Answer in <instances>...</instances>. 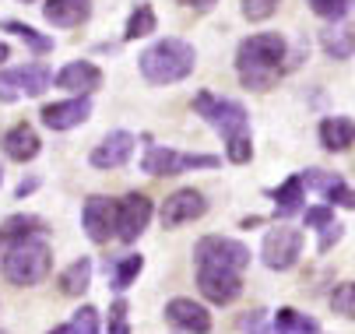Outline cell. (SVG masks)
Masks as SVG:
<instances>
[{
	"label": "cell",
	"mask_w": 355,
	"mask_h": 334,
	"mask_svg": "<svg viewBox=\"0 0 355 334\" xmlns=\"http://www.w3.org/2000/svg\"><path fill=\"white\" fill-rule=\"evenodd\" d=\"M88 281H92V261L81 257V261H74V264L60 274V292H64V296H81V292L88 289Z\"/></svg>",
	"instance_id": "25"
},
{
	"label": "cell",
	"mask_w": 355,
	"mask_h": 334,
	"mask_svg": "<svg viewBox=\"0 0 355 334\" xmlns=\"http://www.w3.org/2000/svg\"><path fill=\"white\" fill-rule=\"evenodd\" d=\"M0 183H4V169H0Z\"/></svg>",
	"instance_id": "39"
},
{
	"label": "cell",
	"mask_w": 355,
	"mask_h": 334,
	"mask_svg": "<svg viewBox=\"0 0 355 334\" xmlns=\"http://www.w3.org/2000/svg\"><path fill=\"white\" fill-rule=\"evenodd\" d=\"M4 232L8 236H32V232H42V222L32 218V215H15L4 222Z\"/></svg>",
	"instance_id": "32"
},
{
	"label": "cell",
	"mask_w": 355,
	"mask_h": 334,
	"mask_svg": "<svg viewBox=\"0 0 355 334\" xmlns=\"http://www.w3.org/2000/svg\"><path fill=\"white\" fill-rule=\"evenodd\" d=\"M21 4H32V0H21Z\"/></svg>",
	"instance_id": "40"
},
{
	"label": "cell",
	"mask_w": 355,
	"mask_h": 334,
	"mask_svg": "<svg viewBox=\"0 0 355 334\" xmlns=\"http://www.w3.org/2000/svg\"><path fill=\"white\" fill-rule=\"evenodd\" d=\"M193 64H197V53L183 39H159L155 46H148V50L141 53V74L151 85L183 81L193 71Z\"/></svg>",
	"instance_id": "3"
},
{
	"label": "cell",
	"mask_w": 355,
	"mask_h": 334,
	"mask_svg": "<svg viewBox=\"0 0 355 334\" xmlns=\"http://www.w3.org/2000/svg\"><path fill=\"white\" fill-rule=\"evenodd\" d=\"M49 267H53V254H49V243L42 240L39 232L32 236H15V243L4 257V278L11 285H39Z\"/></svg>",
	"instance_id": "4"
},
{
	"label": "cell",
	"mask_w": 355,
	"mask_h": 334,
	"mask_svg": "<svg viewBox=\"0 0 355 334\" xmlns=\"http://www.w3.org/2000/svg\"><path fill=\"white\" fill-rule=\"evenodd\" d=\"M183 8H193V11H211L215 8V0H180Z\"/></svg>",
	"instance_id": "36"
},
{
	"label": "cell",
	"mask_w": 355,
	"mask_h": 334,
	"mask_svg": "<svg viewBox=\"0 0 355 334\" xmlns=\"http://www.w3.org/2000/svg\"><path fill=\"white\" fill-rule=\"evenodd\" d=\"M278 11V0H243V18L246 21H268Z\"/></svg>",
	"instance_id": "31"
},
{
	"label": "cell",
	"mask_w": 355,
	"mask_h": 334,
	"mask_svg": "<svg viewBox=\"0 0 355 334\" xmlns=\"http://www.w3.org/2000/svg\"><path fill=\"white\" fill-rule=\"evenodd\" d=\"M320 145L327 152H345L355 145V123L348 116H327L320 123Z\"/></svg>",
	"instance_id": "20"
},
{
	"label": "cell",
	"mask_w": 355,
	"mask_h": 334,
	"mask_svg": "<svg viewBox=\"0 0 355 334\" xmlns=\"http://www.w3.org/2000/svg\"><path fill=\"white\" fill-rule=\"evenodd\" d=\"M331 306H334V313L355 320V281H341L338 285V289L331 292Z\"/></svg>",
	"instance_id": "29"
},
{
	"label": "cell",
	"mask_w": 355,
	"mask_h": 334,
	"mask_svg": "<svg viewBox=\"0 0 355 334\" xmlns=\"http://www.w3.org/2000/svg\"><path fill=\"white\" fill-rule=\"evenodd\" d=\"M141 267H144V257L141 254H127V257H120V261H106V274H110V285L116 292H123V289H130L134 285V278L141 274Z\"/></svg>",
	"instance_id": "23"
},
{
	"label": "cell",
	"mask_w": 355,
	"mask_h": 334,
	"mask_svg": "<svg viewBox=\"0 0 355 334\" xmlns=\"http://www.w3.org/2000/svg\"><path fill=\"white\" fill-rule=\"evenodd\" d=\"M4 32H15L18 39H25L35 53H49V50H53V39L39 35V32H35L32 25H25V21H4Z\"/></svg>",
	"instance_id": "28"
},
{
	"label": "cell",
	"mask_w": 355,
	"mask_h": 334,
	"mask_svg": "<svg viewBox=\"0 0 355 334\" xmlns=\"http://www.w3.org/2000/svg\"><path fill=\"white\" fill-rule=\"evenodd\" d=\"M275 334H317V320L306 313H295L292 306H282L275 317Z\"/></svg>",
	"instance_id": "24"
},
{
	"label": "cell",
	"mask_w": 355,
	"mask_h": 334,
	"mask_svg": "<svg viewBox=\"0 0 355 334\" xmlns=\"http://www.w3.org/2000/svg\"><path fill=\"white\" fill-rule=\"evenodd\" d=\"M246 264H250V250L239 240H229V236H205L193 247V267H222L243 274Z\"/></svg>",
	"instance_id": "5"
},
{
	"label": "cell",
	"mask_w": 355,
	"mask_h": 334,
	"mask_svg": "<svg viewBox=\"0 0 355 334\" xmlns=\"http://www.w3.org/2000/svg\"><path fill=\"white\" fill-rule=\"evenodd\" d=\"M151 32H155V11H151V4H137L134 15H130V21H127L123 39H144Z\"/></svg>",
	"instance_id": "27"
},
{
	"label": "cell",
	"mask_w": 355,
	"mask_h": 334,
	"mask_svg": "<svg viewBox=\"0 0 355 334\" xmlns=\"http://www.w3.org/2000/svg\"><path fill=\"white\" fill-rule=\"evenodd\" d=\"M98 85H103V71L88 60H74L57 74V88H64L71 95H92Z\"/></svg>",
	"instance_id": "17"
},
{
	"label": "cell",
	"mask_w": 355,
	"mask_h": 334,
	"mask_svg": "<svg viewBox=\"0 0 355 334\" xmlns=\"http://www.w3.org/2000/svg\"><path fill=\"white\" fill-rule=\"evenodd\" d=\"M193 113L225 137L229 162H236V166L250 162V155H253V145H250V116H246V109L239 103L218 99V95H211V91H197L193 95Z\"/></svg>",
	"instance_id": "1"
},
{
	"label": "cell",
	"mask_w": 355,
	"mask_h": 334,
	"mask_svg": "<svg viewBox=\"0 0 355 334\" xmlns=\"http://www.w3.org/2000/svg\"><path fill=\"white\" fill-rule=\"evenodd\" d=\"M32 190H35V179H28V183H21V186H18V197H25V194H32Z\"/></svg>",
	"instance_id": "37"
},
{
	"label": "cell",
	"mask_w": 355,
	"mask_h": 334,
	"mask_svg": "<svg viewBox=\"0 0 355 334\" xmlns=\"http://www.w3.org/2000/svg\"><path fill=\"white\" fill-rule=\"evenodd\" d=\"M148 222H151V201L144 194H127L123 201H116V236H120V243H134L148 229Z\"/></svg>",
	"instance_id": "12"
},
{
	"label": "cell",
	"mask_w": 355,
	"mask_h": 334,
	"mask_svg": "<svg viewBox=\"0 0 355 334\" xmlns=\"http://www.w3.org/2000/svg\"><path fill=\"white\" fill-rule=\"evenodd\" d=\"M302 254V232L299 229H288V225H278L264 236V247H261V257L271 271H288L295 267Z\"/></svg>",
	"instance_id": "8"
},
{
	"label": "cell",
	"mask_w": 355,
	"mask_h": 334,
	"mask_svg": "<svg viewBox=\"0 0 355 334\" xmlns=\"http://www.w3.org/2000/svg\"><path fill=\"white\" fill-rule=\"evenodd\" d=\"M8 57H11V50H8V46H4V42H0V64H4Z\"/></svg>",
	"instance_id": "38"
},
{
	"label": "cell",
	"mask_w": 355,
	"mask_h": 334,
	"mask_svg": "<svg viewBox=\"0 0 355 334\" xmlns=\"http://www.w3.org/2000/svg\"><path fill=\"white\" fill-rule=\"evenodd\" d=\"M53 81L46 64H25V67H15V71H0V99L4 103H15V99H35L42 95Z\"/></svg>",
	"instance_id": "7"
},
{
	"label": "cell",
	"mask_w": 355,
	"mask_h": 334,
	"mask_svg": "<svg viewBox=\"0 0 355 334\" xmlns=\"http://www.w3.org/2000/svg\"><path fill=\"white\" fill-rule=\"evenodd\" d=\"M302 201H306V183H302V176H288L275 190V211H278V218L299 215L302 211Z\"/></svg>",
	"instance_id": "21"
},
{
	"label": "cell",
	"mask_w": 355,
	"mask_h": 334,
	"mask_svg": "<svg viewBox=\"0 0 355 334\" xmlns=\"http://www.w3.org/2000/svg\"><path fill=\"white\" fill-rule=\"evenodd\" d=\"M88 116H92L88 95H78V99H67V103H49V106L42 109V123H46L49 130H71V127H81Z\"/></svg>",
	"instance_id": "14"
},
{
	"label": "cell",
	"mask_w": 355,
	"mask_h": 334,
	"mask_svg": "<svg viewBox=\"0 0 355 334\" xmlns=\"http://www.w3.org/2000/svg\"><path fill=\"white\" fill-rule=\"evenodd\" d=\"M81 225H85L92 243H106L110 236H116V201H110L103 194H92L81 208Z\"/></svg>",
	"instance_id": "9"
},
{
	"label": "cell",
	"mask_w": 355,
	"mask_h": 334,
	"mask_svg": "<svg viewBox=\"0 0 355 334\" xmlns=\"http://www.w3.org/2000/svg\"><path fill=\"white\" fill-rule=\"evenodd\" d=\"M49 334H98V310H95V306H81V310L71 317V324L49 331Z\"/></svg>",
	"instance_id": "26"
},
{
	"label": "cell",
	"mask_w": 355,
	"mask_h": 334,
	"mask_svg": "<svg viewBox=\"0 0 355 334\" xmlns=\"http://www.w3.org/2000/svg\"><path fill=\"white\" fill-rule=\"evenodd\" d=\"M306 4H310L313 15H320V18H345V11H348L352 0H306Z\"/></svg>",
	"instance_id": "33"
},
{
	"label": "cell",
	"mask_w": 355,
	"mask_h": 334,
	"mask_svg": "<svg viewBox=\"0 0 355 334\" xmlns=\"http://www.w3.org/2000/svg\"><path fill=\"white\" fill-rule=\"evenodd\" d=\"M166 320L173 327L187 331V334H208L211 331V313L200 306V303H193V299H173V303H166Z\"/></svg>",
	"instance_id": "15"
},
{
	"label": "cell",
	"mask_w": 355,
	"mask_h": 334,
	"mask_svg": "<svg viewBox=\"0 0 355 334\" xmlns=\"http://www.w3.org/2000/svg\"><path fill=\"white\" fill-rule=\"evenodd\" d=\"M331 218H334L331 208H310V211H306V229H320V225H327Z\"/></svg>",
	"instance_id": "35"
},
{
	"label": "cell",
	"mask_w": 355,
	"mask_h": 334,
	"mask_svg": "<svg viewBox=\"0 0 355 334\" xmlns=\"http://www.w3.org/2000/svg\"><path fill=\"white\" fill-rule=\"evenodd\" d=\"M42 15H46L49 25H57V28H74V25L88 21L92 0H46Z\"/></svg>",
	"instance_id": "18"
},
{
	"label": "cell",
	"mask_w": 355,
	"mask_h": 334,
	"mask_svg": "<svg viewBox=\"0 0 355 334\" xmlns=\"http://www.w3.org/2000/svg\"><path fill=\"white\" fill-rule=\"evenodd\" d=\"M106 334H130V320H127V299H116L106 313Z\"/></svg>",
	"instance_id": "30"
},
{
	"label": "cell",
	"mask_w": 355,
	"mask_h": 334,
	"mask_svg": "<svg viewBox=\"0 0 355 334\" xmlns=\"http://www.w3.org/2000/svg\"><path fill=\"white\" fill-rule=\"evenodd\" d=\"M39 145H42V141H39V134L28 123H18V127H11L4 134V155L11 162H32L39 155Z\"/></svg>",
	"instance_id": "19"
},
{
	"label": "cell",
	"mask_w": 355,
	"mask_h": 334,
	"mask_svg": "<svg viewBox=\"0 0 355 334\" xmlns=\"http://www.w3.org/2000/svg\"><path fill=\"white\" fill-rule=\"evenodd\" d=\"M134 145H137L134 134H127V130H113L110 137H103V145H95V152H92V166H95V169H120V166L130 162Z\"/></svg>",
	"instance_id": "13"
},
{
	"label": "cell",
	"mask_w": 355,
	"mask_h": 334,
	"mask_svg": "<svg viewBox=\"0 0 355 334\" xmlns=\"http://www.w3.org/2000/svg\"><path fill=\"white\" fill-rule=\"evenodd\" d=\"M302 183H310L313 190H320V194L331 201V204H341V208H355V190L341 179V176H334V173H327V169H306L302 173Z\"/></svg>",
	"instance_id": "16"
},
{
	"label": "cell",
	"mask_w": 355,
	"mask_h": 334,
	"mask_svg": "<svg viewBox=\"0 0 355 334\" xmlns=\"http://www.w3.org/2000/svg\"><path fill=\"white\" fill-rule=\"evenodd\" d=\"M236 71H239L243 88H253V91L275 88V81L285 71V39L278 32H261V35L243 39L236 50Z\"/></svg>",
	"instance_id": "2"
},
{
	"label": "cell",
	"mask_w": 355,
	"mask_h": 334,
	"mask_svg": "<svg viewBox=\"0 0 355 334\" xmlns=\"http://www.w3.org/2000/svg\"><path fill=\"white\" fill-rule=\"evenodd\" d=\"M218 162H222L218 155H183V152H173V148L151 145L141 159V169L148 176H180V173H190V169H215Z\"/></svg>",
	"instance_id": "6"
},
{
	"label": "cell",
	"mask_w": 355,
	"mask_h": 334,
	"mask_svg": "<svg viewBox=\"0 0 355 334\" xmlns=\"http://www.w3.org/2000/svg\"><path fill=\"white\" fill-rule=\"evenodd\" d=\"M341 236H345V225L331 218L327 225H320V243H317V250H320V254H327V250H331V247L341 240Z\"/></svg>",
	"instance_id": "34"
},
{
	"label": "cell",
	"mask_w": 355,
	"mask_h": 334,
	"mask_svg": "<svg viewBox=\"0 0 355 334\" xmlns=\"http://www.w3.org/2000/svg\"><path fill=\"white\" fill-rule=\"evenodd\" d=\"M208 211V201H205V194L200 190H193V186H183V190H176V194H169L166 201H162V225L166 229H176V225H187V222H193V218H200Z\"/></svg>",
	"instance_id": "11"
},
{
	"label": "cell",
	"mask_w": 355,
	"mask_h": 334,
	"mask_svg": "<svg viewBox=\"0 0 355 334\" xmlns=\"http://www.w3.org/2000/svg\"><path fill=\"white\" fill-rule=\"evenodd\" d=\"M197 289L205 292L208 303L229 306V303L239 299V292H243V274L222 271V267H197Z\"/></svg>",
	"instance_id": "10"
},
{
	"label": "cell",
	"mask_w": 355,
	"mask_h": 334,
	"mask_svg": "<svg viewBox=\"0 0 355 334\" xmlns=\"http://www.w3.org/2000/svg\"><path fill=\"white\" fill-rule=\"evenodd\" d=\"M320 46H324V53H327V57H334V60H348V57L355 53V28L345 25V21H338V25H331V28L320 32Z\"/></svg>",
	"instance_id": "22"
}]
</instances>
